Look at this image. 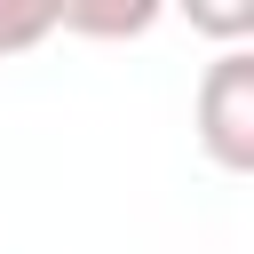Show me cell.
Segmentation results:
<instances>
[{
  "label": "cell",
  "mask_w": 254,
  "mask_h": 254,
  "mask_svg": "<svg viewBox=\"0 0 254 254\" xmlns=\"http://www.w3.org/2000/svg\"><path fill=\"white\" fill-rule=\"evenodd\" d=\"M198 143L222 175H254V56L222 48L198 79Z\"/></svg>",
  "instance_id": "cell-1"
},
{
  "label": "cell",
  "mask_w": 254,
  "mask_h": 254,
  "mask_svg": "<svg viewBox=\"0 0 254 254\" xmlns=\"http://www.w3.org/2000/svg\"><path fill=\"white\" fill-rule=\"evenodd\" d=\"M159 24V0H56V32L87 40H143Z\"/></svg>",
  "instance_id": "cell-2"
},
{
  "label": "cell",
  "mask_w": 254,
  "mask_h": 254,
  "mask_svg": "<svg viewBox=\"0 0 254 254\" xmlns=\"http://www.w3.org/2000/svg\"><path fill=\"white\" fill-rule=\"evenodd\" d=\"M56 32V0H0V56H24Z\"/></svg>",
  "instance_id": "cell-3"
},
{
  "label": "cell",
  "mask_w": 254,
  "mask_h": 254,
  "mask_svg": "<svg viewBox=\"0 0 254 254\" xmlns=\"http://www.w3.org/2000/svg\"><path fill=\"white\" fill-rule=\"evenodd\" d=\"M190 24H198V32H222V40H246V32H254V0H246V8H190Z\"/></svg>",
  "instance_id": "cell-4"
}]
</instances>
